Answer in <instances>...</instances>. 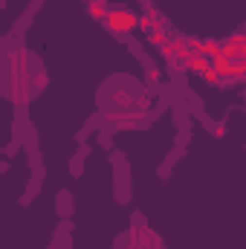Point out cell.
Segmentation results:
<instances>
[{
  "label": "cell",
  "mask_w": 246,
  "mask_h": 249,
  "mask_svg": "<svg viewBox=\"0 0 246 249\" xmlns=\"http://www.w3.org/2000/svg\"><path fill=\"white\" fill-rule=\"evenodd\" d=\"M99 107L107 116H119V119L136 116L139 110L148 107V96L130 75H113L99 93Z\"/></svg>",
  "instance_id": "1"
},
{
  "label": "cell",
  "mask_w": 246,
  "mask_h": 249,
  "mask_svg": "<svg viewBox=\"0 0 246 249\" xmlns=\"http://www.w3.org/2000/svg\"><path fill=\"white\" fill-rule=\"evenodd\" d=\"M241 58L246 61V38H241Z\"/></svg>",
  "instance_id": "3"
},
{
  "label": "cell",
  "mask_w": 246,
  "mask_h": 249,
  "mask_svg": "<svg viewBox=\"0 0 246 249\" xmlns=\"http://www.w3.org/2000/svg\"><path fill=\"white\" fill-rule=\"evenodd\" d=\"M136 23H139V18H136L133 12H124V9L107 12V26H110L113 32H130V29H136Z\"/></svg>",
  "instance_id": "2"
}]
</instances>
